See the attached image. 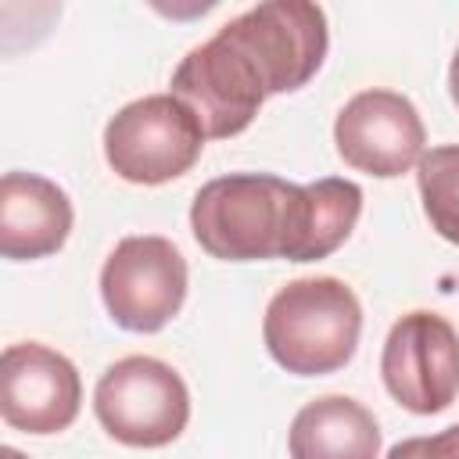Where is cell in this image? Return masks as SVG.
Returning a JSON list of instances; mask_svg holds the SVG:
<instances>
[{"label":"cell","instance_id":"obj_14","mask_svg":"<svg viewBox=\"0 0 459 459\" xmlns=\"http://www.w3.org/2000/svg\"><path fill=\"white\" fill-rule=\"evenodd\" d=\"M416 183L437 237L459 244V143L430 147L416 165Z\"/></svg>","mask_w":459,"mask_h":459},{"label":"cell","instance_id":"obj_17","mask_svg":"<svg viewBox=\"0 0 459 459\" xmlns=\"http://www.w3.org/2000/svg\"><path fill=\"white\" fill-rule=\"evenodd\" d=\"M0 459H25L18 448H0Z\"/></svg>","mask_w":459,"mask_h":459},{"label":"cell","instance_id":"obj_7","mask_svg":"<svg viewBox=\"0 0 459 459\" xmlns=\"http://www.w3.org/2000/svg\"><path fill=\"white\" fill-rule=\"evenodd\" d=\"M380 377L387 394L416 412H445L459 394V333L437 312H405L380 351Z\"/></svg>","mask_w":459,"mask_h":459},{"label":"cell","instance_id":"obj_10","mask_svg":"<svg viewBox=\"0 0 459 459\" xmlns=\"http://www.w3.org/2000/svg\"><path fill=\"white\" fill-rule=\"evenodd\" d=\"M82 402L79 369L54 348L25 341L0 359V412L22 434H57L72 427Z\"/></svg>","mask_w":459,"mask_h":459},{"label":"cell","instance_id":"obj_9","mask_svg":"<svg viewBox=\"0 0 459 459\" xmlns=\"http://www.w3.org/2000/svg\"><path fill=\"white\" fill-rule=\"evenodd\" d=\"M172 97L197 115L204 136L226 140L251 126L265 90L251 61L215 32L179 61L172 72Z\"/></svg>","mask_w":459,"mask_h":459},{"label":"cell","instance_id":"obj_5","mask_svg":"<svg viewBox=\"0 0 459 459\" xmlns=\"http://www.w3.org/2000/svg\"><path fill=\"white\" fill-rule=\"evenodd\" d=\"M197 115L172 93L126 104L104 129V158L126 183L158 186L194 169L204 147Z\"/></svg>","mask_w":459,"mask_h":459},{"label":"cell","instance_id":"obj_15","mask_svg":"<svg viewBox=\"0 0 459 459\" xmlns=\"http://www.w3.org/2000/svg\"><path fill=\"white\" fill-rule=\"evenodd\" d=\"M387 459H459V423L430 437H405L387 452Z\"/></svg>","mask_w":459,"mask_h":459},{"label":"cell","instance_id":"obj_8","mask_svg":"<svg viewBox=\"0 0 459 459\" xmlns=\"http://www.w3.org/2000/svg\"><path fill=\"white\" fill-rule=\"evenodd\" d=\"M333 143L355 172L394 179L420 165L427 133L409 97L394 90H362L337 111Z\"/></svg>","mask_w":459,"mask_h":459},{"label":"cell","instance_id":"obj_16","mask_svg":"<svg viewBox=\"0 0 459 459\" xmlns=\"http://www.w3.org/2000/svg\"><path fill=\"white\" fill-rule=\"evenodd\" d=\"M448 93H452V100H455V108H459V47H455L452 68H448Z\"/></svg>","mask_w":459,"mask_h":459},{"label":"cell","instance_id":"obj_1","mask_svg":"<svg viewBox=\"0 0 459 459\" xmlns=\"http://www.w3.org/2000/svg\"><path fill=\"white\" fill-rule=\"evenodd\" d=\"M305 186L269 172H230L208 179L190 204L194 240L222 262H262L294 255Z\"/></svg>","mask_w":459,"mask_h":459},{"label":"cell","instance_id":"obj_12","mask_svg":"<svg viewBox=\"0 0 459 459\" xmlns=\"http://www.w3.org/2000/svg\"><path fill=\"white\" fill-rule=\"evenodd\" d=\"M287 448L290 459H377L380 427L362 402L348 394H326L298 409Z\"/></svg>","mask_w":459,"mask_h":459},{"label":"cell","instance_id":"obj_2","mask_svg":"<svg viewBox=\"0 0 459 459\" xmlns=\"http://www.w3.org/2000/svg\"><path fill=\"white\" fill-rule=\"evenodd\" d=\"M362 305L337 276H305L280 287L265 308L262 337L276 366L294 377H326L351 362Z\"/></svg>","mask_w":459,"mask_h":459},{"label":"cell","instance_id":"obj_11","mask_svg":"<svg viewBox=\"0 0 459 459\" xmlns=\"http://www.w3.org/2000/svg\"><path fill=\"white\" fill-rule=\"evenodd\" d=\"M72 233L68 194L36 172H4L0 179V255L11 262L47 258Z\"/></svg>","mask_w":459,"mask_h":459},{"label":"cell","instance_id":"obj_4","mask_svg":"<svg viewBox=\"0 0 459 459\" xmlns=\"http://www.w3.org/2000/svg\"><path fill=\"white\" fill-rule=\"evenodd\" d=\"M93 412L115 441L129 448H161L183 434L190 420V391L169 362L126 355L100 373Z\"/></svg>","mask_w":459,"mask_h":459},{"label":"cell","instance_id":"obj_13","mask_svg":"<svg viewBox=\"0 0 459 459\" xmlns=\"http://www.w3.org/2000/svg\"><path fill=\"white\" fill-rule=\"evenodd\" d=\"M362 212V186L341 176H326L305 186L301 222L290 262H319L333 255L355 230Z\"/></svg>","mask_w":459,"mask_h":459},{"label":"cell","instance_id":"obj_3","mask_svg":"<svg viewBox=\"0 0 459 459\" xmlns=\"http://www.w3.org/2000/svg\"><path fill=\"white\" fill-rule=\"evenodd\" d=\"M219 36L251 61L265 97L301 90L330 47L326 14L308 0H265L230 18Z\"/></svg>","mask_w":459,"mask_h":459},{"label":"cell","instance_id":"obj_6","mask_svg":"<svg viewBox=\"0 0 459 459\" xmlns=\"http://www.w3.org/2000/svg\"><path fill=\"white\" fill-rule=\"evenodd\" d=\"M108 316L129 333H158L186 301V258L169 237H122L100 269Z\"/></svg>","mask_w":459,"mask_h":459}]
</instances>
